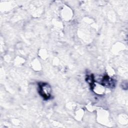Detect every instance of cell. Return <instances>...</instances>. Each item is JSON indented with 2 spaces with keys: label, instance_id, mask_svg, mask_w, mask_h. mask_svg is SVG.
I'll return each instance as SVG.
<instances>
[{
  "label": "cell",
  "instance_id": "6da1fadb",
  "mask_svg": "<svg viewBox=\"0 0 128 128\" xmlns=\"http://www.w3.org/2000/svg\"><path fill=\"white\" fill-rule=\"evenodd\" d=\"M40 94L44 99H48L50 96L51 88L50 86L46 83L42 82L38 84Z\"/></svg>",
  "mask_w": 128,
  "mask_h": 128
}]
</instances>
